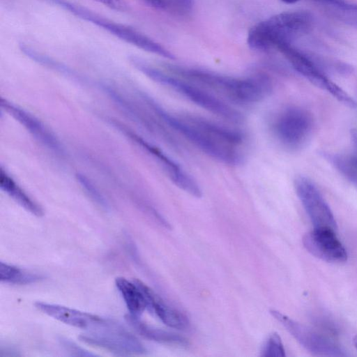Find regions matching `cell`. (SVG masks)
<instances>
[{
    "instance_id": "cell-7",
    "label": "cell",
    "mask_w": 357,
    "mask_h": 357,
    "mask_svg": "<svg viewBox=\"0 0 357 357\" xmlns=\"http://www.w3.org/2000/svg\"><path fill=\"white\" fill-rule=\"evenodd\" d=\"M79 338L88 344L116 355H139L146 352V348L135 335L110 320L103 326L81 334Z\"/></svg>"
},
{
    "instance_id": "cell-28",
    "label": "cell",
    "mask_w": 357,
    "mask_h": 357,
    "mask_svg": "<svg viewBox=\"0 0 357 357\" xmlns=\"http://www.w3.org/2000/svg\"><path fill=\"white\" fill-rule=\"evenodd\" d=\"M351 137L354 148V155H352L357 162V128L351 130Z\"/></svg>"
},
{
    "instance_id": "cell-13",
    "label": "cell",
    "mask_w": 357,
    "mask_h": 357,
    "mask_svg": "<svg viewBox=\"0 0 357 357\" xmlns=\"http://www.w3.org/2000/svg\"><path fill=\"white\" fill-rule=\"evenodd\" d=\"M35 307L40 311L66 324L88 330L106 325L109 320L61 305L37 301Z\"/></svg>"
},
{
    "instance_id": "cell-25",
    "label": "cell",
    "mask_w": 357,
    "mask_h": 357,
    "mask_svg": "<svg viewBox=\"0 0 357 357\" xmlns=\"http://www.w3.org/2000/svg\"><path fill=\"white\" fill-rule=\"evenodd\" d=\"M62 344L63 347L66 348L68 352L71 353L73 356H93L96 354L89 352L85 349L78 347L75 343L68 341L67 340H62Z\"/></svg>"
},
{
    "instance_id": "cell-24",
    "label": "cell",
    "mask_w": 357,
    "mask_h": 357,
    "mask_svg": "<svg viewBox=\"0 0 357 357\" xmlns=\"http://www.w3.org/2000/svg\"><path fill=\"white\" fill-rule=\"evenodd\" d=\"M192 7V0H165V8H169L180 13L188 12Z\"/></svg>"
},
{
    "instance_id": "cell-16",
    "label": "cell",
    "mask_w": 357,
    "mask_h": 357,
    "mask_svg": "<svg viewBox=\"0 0 357 357\" xmlns=\"http://www.w3.org/2000/svg\"><path fill=\"white\" fill-rule=\"evenodd\" d=\"M127 321L142 336L151 340L174 347H186L188 340L173 332L149 326L139 319V317L128 314Z\"/></svg>"
},
{
    "instance_id": "cell-2",
    "label": "cell",
    "mask_w": 357,
    "mask_h": 357,
    "mask_svg": "<svg viewBox=\"0 0 357 357\" xmlns=\"http://www.w3.org/2000/svg\"><path fill=\"white\" fill-rule=\"evenodd\" d=\"M167 69L174 75L241 105L259 102L272 91L271 82L261 75L235 77L204 69L172 65L168 66Z\"/></svg>"
},
{
    "instance_id": "cell-31",
    "label": "cell",
    "mask_w": 357,
    "mask_h": 357,
    "mask_svg": "<svg viewBox=\"0 0 357 357\" xmlns=\"http://www.w3.org/2000/svg\"><path fill=\"white\" fill-rule=\"evenodd\" d=\"M353 343H354V345L356 349L357 350V335L354 337Z\"/></svg>"
},
{
    "instance_id": "cell-26",
    "label": "cell",
    "mask_w": 357,
    "mask_h": 357,
    "mask_svg": "<svg viewBox=\"0 0 357 357\" xmlns=\"http://www.w3.org/2000/svg\"><path fill=\"white\" fill-rule=\"evenodd\" d=\"M114 10H124L126 5L122 0H96Z\"/></svg>"
},
{
    "instance_id": "cell-3",
    "label": "cell",
    "mask_w": 357,
    "mask_h": 357,
    "mask_svg": "<svg viewBox=\"0 0 357 357\" xmlns=\"http://www.w3.org/2000/svg\"><path fill=\"white\" fill-rule=\"evenodd\" d=\"M130 61L146 76L170 88L199 107L229 122H243L244 117L239 111L202 86L172 73H165L139 58L133 56Z\"/></svg>"
},
{
    "instance_id": "cell-6",
    "label": "cell",
    "mask_w": 357,
    "mask_h": 357,
    "mask_svg": "<svg viewBox=\"0 0 357 357\" xmlns=\"http://www.w3.org/2000/svg\"><path fill=\"white\" fill-rule=\"evenodd\" d=\"M271 131L282 146L296 150L310 137L313 119L311 114L298 107H289L280 111L273 119Z\"/></svg>"
},
{
    "instance_id": "cell-27",
    "label": "cell",
    "mask_w": 357,
    "mask_h": 357,
    "mask_svg": "<svg viewBox=\"0 0 357 357\" xmlns=\"http://www.w3.org/2000/svg\"><path fill=\"white\" fill-rule=\"evenodd\" d=\"M322 6L324 8L340 3L345 0H310Z\"/></svg>"
},
{
    "instance_id": "cell-11",
    "label": "cell",
    "mask_w": 357,
    "mask_h": 357,
    "mask_svg": "<svg viewBox=\"0 0 357 357\" xmlns=\"http://www.w3.org/2000/svg\"><path fill=\"white\" fill-rule=\"evenodd\" d=\"M336 231L314 228L303 237L305 248L315 257L328 263H342L347 260V252L336 236Z\"/></svg>"
},
{
    "instance_id": "cell-23",
    "label": "cell",
    "mask_w": 357,
    "mask_h": 357,
    "mask_svg": "<svg viewBox=\"0 0 357 357\" xmlns=\"http://www.w3.org/2000/svg\"><path fill=\"white\" fill-rule=\"evenodd\" d=\"M337 171L357 188V162L351 158H345L339 164Z\"/></svg>"
},
{
    "instance_id": "cell-10",
    "label": "cell",
    "mask_w": 357,
    "mask_h": 357,
    "mask_svg": "<svg viewBox=\"0 0 357 357\" xmlns=\"http://www.w3.org/2000/svg\"><path fill=\"white\" fill-rule=\"evenodd\" d=\"M295 190L314 228L337 229L333 213L325 199L309 178L298 176L294 181Z\"/></svg>"
},
{
    "instance_id": "cell-21",
    "label": "cell",
    "mask_w": 357,
    "mask_h": 357,
    "mask_svg": "<svg viewBox=\"0 0 357 357\" xmlns=\"http://www.w3.org/2000/svg\"><path fill=\"white\" fill-rule=\"evenodd\" d=\"M261 356L265 357H284L285 351L280 335L277 333H272L266 342Z\"/></svg>"
},
{
    "instance_id": "cell-5",
    "label": "cell",
    "mask_w": 357,
    "mask_h": 357,
    "mask_svg": "<svg viewBox=\"0 0 357 357\" xmlns=\"http://www.w3.org/2000/svg\"><path fill=\"white\" fill-rule=\"evenodd\" d=\"M43 1L57 6L79 18L91 22L122 40L132 44L143 50L169 59H175V56L168 50L132 27L111 21L84 7H82L66 0Z\"/></svg>"
},
{
    "instance_id": "cell-9",
    "label": "cell",
    "mask_w": 357,
    "mask_h": 357,
    "mask_svg": "<svg viewBox=\"0 0 357 357\" xmlns=\"http://www.w3.org/2000/svg\"><path fill=\"white\" fill-rule=\"evenodd\" d=\"M270 313L296 341L310 354L317 356L344 357L347 351L333 340L307 326L299 323L275 310Z\"/></svg>"
},
{
    "instance_id": "cell-1",
    "label": "cell",
    "mask_w": 357,
    "mask_h": 357,
    "mask_svg": "<svg viewBox=\"0 0 357 357\" xmlns=\"http://www.w3.org/2000/svg\"><path fill=\"white\" fill-rule=\"evenodd\" d=\"M147 103L162 121L211 158L229 165L243 162L244 135L238 130L196 115L174 116L149 97Z\"/></svg>"
},
{
    "instance_id": "cell-19",
    "label": "cell",
    "mask_w": 357,
    "mask_h": 357,
    "mask_svg": "<svg viewBox=\"0 0 357 357\" xmlns=\"http://www.w3.org/2000/svg\"><path fill=\"white\" fill-rule=\"evenodd\" d=\"M42 279L41 275L26 271L13 265L0 263V280L2 282L14 284L34 283Z\"/></svg>"
},
{
    "instance_id": "cell-4",
    "label": "cell",
    "mask_w": 357,
    "mask_h": 357,
    "mask_svg": "<svg viewBox=\"0 0 357 357\" xmlns=\"http://www.w3.org/2000/svg\"><path fill=\"white\" fill-rule=\"evenodd\" d=\"M313 17L310 12H284L269 17L253 26L249 31L247 42L255 50L267 51L291 41L312 29Z\"/></svg>"
},
{
    "instance_id": "cell-12",
    "label": "cell",
    "mask_w": 357,
    "mask_h": 357,
    "mask_svg": "<svg viewBox=\"0 0 357 357\" xmlns=\"http://www.w3.org/2000/svg\"><path fill=\"white\" fill-rule=\"evenodd\" d=\"M137 141L157 160L175 185L197 198L202 196V191L199 183L176 161L158 148L139 137Z\"/></svg>"
},
{
    "instance_id": "cell-15",
    "label": "cell",
    "mask_w": 357,
    "mask_h": 357,
    "mask_svg": "<svg viewBox=\"0 0 357 357\" xmlns=\"http://www.w3.org/2000/svg\"><path fill=\"white\" fill-rule=\"evenodd\" d=\"M1 105L29 130L32 135L48 149L62 153V147L57 138L35 116L24 110L1 100Z\"/></svg>"
},
{
    "instance_id": "cell-8",
    "label": "cell",
    "mask_w": 357,
    "mask_h": 357,
    "mask_svg": "<svg viewBox=\"0 0 357 357\" xmlns=\"http://www.w3.org/2000/svg\"><path fill=\"white\" fill-rule=\"evenodd\" d=\"M277 48L294 69L312 84L326 91L344 105L350 108L357 107L356 100L331 81L308 56L292 47L291 44H282Z\"/></svg>"
},
{
    "instance_id": "cell-29",
    "label": "cell",
    "mask_w": 357,
    "mask_h": 357,
    "mask_svg": "<svg viewBox=\"0 0 357 357\" xmlns=\"http://www.w3.org/2000/svg\"><path fill=\"white\" fill-rule=\"evenodd\" d=\"M148 4L158 8H165V0H143Z\"/></svg>"
},
{
    "instance_id": "cell-14",
    "label": "cell",
    "mask_w": 357,
    "mask_h": 357,
    "mask_svg": "<svg viewBox=\"0 0 357 357\" xmlns=\"http://www.w3.org/2000/svg\"><path fill=\"white\" fill-rule=\"evenodd\" d=\"M144 294L147 309L153 312L165 325L178 330L190 326L188 317L180 311L166 304L151 289L139 280H134Z\"/></svg>"
},
{
    "instance_id": "cell-22",
    "label": "cell",
    "mask_w": 357,
    "mask_h": 357,
    "mask_svg": "<svg viewBox=\"0 0 357 357\" xmlns=\"http://www.w3.org/2000/svg\"><path fill=\"white\" fill-rule=\"evenodd\" d=\"M77 179L79 182L86 191L89 196L100 206L105 209L108 208V204L104 197L96 189L94 185L84 175L78 174Z\"/></svg>"
},
{
    "instance_id": "cell-30",
    "label": "cell",
    "mask_w": 357,
    "mask_h": 357,
    "mask_svg": "<svg viewBox=\"0 0 357 357\" xmlns=\"http://www.w3.org/2000/svg\"><path fill=\"white\" fill-rule=\"evenodd\" d=\"M281 1L286 3H296L297 1H298L299 0H281Z\"/></svg>"
},
{
    "instance_id": "cell-18",
    "label": "cell",
    "mask_w": 357,
    "mask_h": 357,
    "mask_svg": "<svg viewBox=\"0 0 357 357\" xmlns=\"http://www.w3.org/2000/svg\"><path fill=\"white\" fill-rule=\"evenodd\" d=\"M0 183L1 189L21 206L36 216L43 215L42 208L31 199L2 168L1 169Z\"/></svg>"
},
{
    "instance_id": "cell-20",
    "label": "cell",
    "mask_w": 357,
    "mask_h": 357,
    "mask_svg": "<svg viewBox=\"0 0 357 357\" xmlns=\"http://www.w3.org/2000/svg\"><path fill=\"white\" fill-rule=\"evenodd\" d=\"M324 10L335 19L357 29V4L345 0Z\"/></svg>"
},
{
    "instance_id": "cell-17",
    "label": "cell",
    "mask_w": 357,
    "mask_h": 357,
    "mask_svg": "<svg viewBox=\"0 0 357 357\" xmlns=\"http://www.w3.org/2000/svg\"><path fill=\"white\" fill-rule=\"evenodd\" d=\"M115 284L130 314L137 317L142 314L147 308V303L143 292L135 282H131L123 277H118L115 280Z\"/></svg>"
}]
</instances>
